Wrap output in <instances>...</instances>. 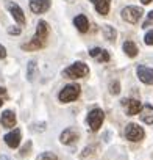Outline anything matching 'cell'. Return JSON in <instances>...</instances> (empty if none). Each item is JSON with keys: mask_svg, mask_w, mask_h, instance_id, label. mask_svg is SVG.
<instances>
[{"mask_svg": "<svg viewBox=\"0 0 153 160\" xmlns=\"http://www.w3.org/2000/svg\"><path fill=\"white\" fill-rule=\"evenodd\" d=\"M88 74H89V68L81 61H76L63 71V75L66 78H81V77H86Z\"/></svg>", "mask_w": 153, "mask_h": 160, "instance_id": "6da1fadb", "label": "cell"}, {"mask_svg": "<svg viewBox=\"0 0 153 160\" xmlns=\"http://www.w3.org/2000/svg\"><path fill=\"white\" fill-rule=\"evenodd\" d=\"M80 91H81L80 85L70 83V85H66V87L59 91L58 98H59L61 102H72V101H75L76 98L80 96Z\"/></svg>", "mask_w": 153, "mask_h": 160, "instance_id": "7a4b0ae2", "label": "cell"}, {"mask_svg": "<svg viewBox=\"0 0 153 160\" xmlns=\"http://www.w3.org/2000/svg\"><path fill=\"white\" fill-rule=\"evenodd\" d=\"M103 119H105V113H103L102 108H94V110H91L89 115H88V124H89L91 130L97 132V130L102 127Z\"/></svg>", "mask_w": 153, "mask_h": 160, "instance_id": "3957f363", "label": "cell"}, {"mask_svg": "<svg viewBox=\"0 0 153 160\" xmlns=\"http://www.w3.org/2000/svg\"><path fill=\"white\" fill-rule=\"evenodd\" d=\"M142 14H144V11L139 7H127L122 10V19L130 22V24H136Z\"/></svg>", "mask_w": 153, "mask_h": 160, "instance_id": "277c9868", "label": "cell"}, {"mask_svg": "<svg viewBox=\"0 0 153 160\" xmlns=\"http://www.w3.org/2000/svg\"><path fill=\"white\" fill-rule=\"evenodd\" d=\"M144 129L142 127H139L137 124H134V122H130L128 126H127V129H125V137L130 140V141H141L142 138H144Z\"/></svg>", "mask_w": 153, "mask_h": 160, "instance_id": "5b68a950", "label": "cell"}, {"mask_svg": "<svg viewBox=\"0 0 153 160\" xmlns=\"http://www.w3.org/2000/svg\"><path fill=\"white\" fill-rule=\"evenodd\" d=\"M137 77L141 82H144L145 85H153V69L147 68V66H137L136 69Z\"/></svg>", "mask_w": 153, "mask_h": 160, "instance_id": "8992f818", "label": "cell"}, {"mask_svg": "<svg viewBox=\"0 0 153 160\" xmlns=\"http://www.w3.org/2000/svg\"><path fill=\"white\" fill-rule=\"evenodd\" d=\"M122 107L127 110V115L128 116H133V115H137L139 113L141 102L136 101V99H122Z\"/></svg>", "mask_w": 153, "mask_h": 160, "instance_id": "52a82bcc", "label": "cell"}, {"mask_svg": "<svg viewBox=\"0 0 153 160\" xmlns=\"http://www.w3.org/2000/svg\"><path fill=\"white\" fill-rule=\"evenodd\" d=\"M50 0H30V10L36 14H41L50 8Z\"/></svg>", "mask_w": 153, "mask_h": 160, "instance_id": "ba28073f", "label": "cell"}, {"mask_svg": "<svg viewBox=\"0 0 153 160\" xmlns=\"http://www.w3.org/2000/svg\"><path fill=\"white\" fill-rule=\"evenodd\" d=\"M8 10H10V13L13 14V18L19 22V24H25V14H24V11L21 10V7L17 5V3H14V2H8Z\"/></svg>", "mask_w": 153, "mask_h": 160, "instance_id": "9c48e42d", "label": "cell"}, {"mask_svg": "<svg viewBox=\"0 0 153 160\" xmlns=\"http://www.w3.org/2000/svg\"><path fill=\"white\" fill-rule=\"evenodd\" d=\"M5 143L10 146V148H17L19 144H21V130L19 129H14L13 132H10V133H7L5 135Z\"/></svg>", "mask_w": 153, "mask_h": 160, "instance_id": "30bf717a", "label": "cell"}, {"mask_svg": "<svg viewBox=\"0 0 153 160\" xmlns=\"http://www.w3.org/2000/svg\"><path fill=\"white\" fill-rule=\"evenodd\" d=\"M45 39H41V38H38V36H33L31 39H30V42H25V44H22V49L24 50H38V49H42L44 46H45Z\"/></svg>", "mask_w": 153, "mask_h": 160, "instance_id": "8fae6325", "label": "cell"}, {"mask_svg": "<svg viewBox=\"0 0 153 160\" xmlns=\"http://www.w3.org/2000/svg\"><path fill=\"white\" fill-rule=\"evenodd\" d=\"M0 122H2L3 127H14L16 126V115L11 110H7L2 113V118H0Z\"/></svg>", "mask_w": 153, "mask_h": 160, "instance_id": "7c38bea8", "label": "cell"}, {"mask_svg": "<svg viewBox=\"0 0 153 160\" xmlns=\"http://www.w3.org/2000/svg\"><path fill=\"white\" fill-rule=\"evenodd\" d=\"M73 25L78 28V32L81 33H86L88 28H89V22H88V18L85 14H78V16H75L73 19Z\"/></svg>", "mask_w": 153, "mask_h": 160, "instance_id": "4fadbf2b", "label": "cell"}, {"mask_svg": "<svg viewBox=\"0 0 153 160\" xmlns=\"http://www.w3.org/2000/svg\"><path fill=\"white\" fill-rule=\"evenodd\" d=\"M91 2L94 3V7H95V10H97L99 14H102V16H106L108 14L111 0H91Z\"/></svg>", "mask_w": 153, "mask_h": 160, "instance_id": "5bb4252c", "label": "cell"}, {"mask_svg": "<svg viewBox=\"0 0 153 160\" xmlns=\"http://www.w3.org/2000/svg\"><path fill=\"white\" fill-rule=\"evenodd\" d=\"M76 140H78V133H76L73 129H66L61 133V143H64V144H70Z\"/></svg>", "mask_w": 153, "mask_h": 160, "instance_id": "9a60e30c", "label": "cell"}, {"mask_svg": "<svg viewBox=\"0 0 153 160\" xmlns=\"http://www.w3.org/2000/svg\"><path fill=\"white\" fill-rule=\"evenodd\" d=\"M35 36H38V38L47 41V36H49V24H47L45 21H39V22H38L36 35H35Z\"/></svg>", "mask_w": 153, "mask_h": 160, "instance_id": "2e32d148", "label": "cell"}, {"mask_svg": "<svg viewBox=\"0 0 153 160\" xmlns=\"http://www.w3.org/2000/svg\"><path fill=\"white\" fill-rule=\"evenodd\" d=\"M141 119L145 124H153V107L151 105H145L141 110Z\"/></svg>", "mask_w": 153, "mask_h": 160, "instance_id": "e0dca14e", "label": "cell"}, {"mask_svg": "<svg viewBox=\"0 0 153 160\" xmlns=\"http://www.w3.org/2000/svg\"><path fill=\"white\" fill-rule=\"evenodd\" d=\"M89 55L94 57V58H97L99 61H103V63L109 61V53H108L106 50H103V49H99V47L92 49V50L89 52Z\"/></svg>", "mask_w": 153, "mask_h": 160, "instance_id": "ac0fdd59", "label": "cell"}, {"mask_svg": "<svg viewBox=\"0 0 153 160\" xmlns=\"http://www.w3.org/2000/svg\"><path fill=\"white\" fill-rule=\"evenodd\" d=\"M123 50H125V53L128 55V57H131V58H134L136 55H137V46L133 42V41H125L123 42Z\"/></svg>", "mask_w": 153, "mask_h": 160, "instance_id": "d6986e66", "label": "cell"}, {"mask_svg": "<svg viewBox=\"0 0 153 160\" xmlns=\"http://www.w3.org/2000/svg\"><path fill=\"white\" fill-rule=\"evenodd\" d=\"M102 32H103L105 38H106L109 42H114V41H116V36H117V33H116L114 27H111V25H103V27H102Z\"/></svg>", "mask_w": 153, "mask_h": 160, "instance_id": "ffe728a7", "label": "cell"}, {"mask_svg": "<svg viewBox=\"0 0 153 160\" xmlns=\"http://www.w3.org/2000/svg\"><path fill=\"white\" fill-rule=\"evenodd\" d=\"M36 160H58V157L53 152H42L41 155H38Z\"/></svg>", "mask_w": 153, "mask_h": 160, "instance_id": "44dd1931", "label": "cell"}, {"mask_svg": "<svg viewBox=\"0 0 153 160\" xmlns=\"http://www.w3.org/2000/svg\"><path fill=\"white\" fill-rule=\"evenodd\" d=\"M35 71H36V63H35V61H30V63H28V80H33Z\"/></svg>", "mask_w": 153, "mask_h": 160, "instance_id": "7402d4cb", "label": "cell"}, {"mask_svg": "<svg viewBox=\"0 0 153 160\" xmlns=\"http://www.w3.org/2000/svg\"><path fill=\"white\" fill-rule=\"evenodd\" d=\"M109 93H111V94H119V93H120L119 82H111V85H109Z\"/></svg>", "mask_w": 153, "mask_h": 160, "instance_id": "603a6c76", "label": "cell"}, {"mask_svg": "<svg viewBox=\"0 0 153 160\" xmlns=\"http://www.w3.org/2000/svg\"><path fill=\"white\" fill-rule=\"evenodd\" d=\"M144 41H145V44H147V46H153V30L145 33V36H144Z\"/></svg>", "mask_w": 153, "mask_h": 160, "instance_id": "cb8c5ba5", "label": "cell"}, {"mask_svg": "<svg viewBox=\"0 0 153 160\" xmlns=\"http://www.w3.org/2000/svg\"><path fill=\"white\" fill-rule=\"evenodd\" d=\"M7 98H8V94H7V90H5V88H0V107H2V105L5 104Z\"/></svg>", "mask_w": 153, "mask_h": 160, "instance_id": "d4e9b609", "label": "cell"}, {"mask_svg": "<svg viewBox=\"0 0 153 160\" xmlns=\"http://www.w3.org/2000/svg\"><path fill=\"white\" fill-rule=\"evenodd\" d=\"M8 32H10V35H19L21 33V28L19 27H11Z\"/></svg>", "mask_w": 153, "mask_h": 160, "instance_id": "484cf974", "label": "cell"}, {"mask_svg": "<svg viewBox=\"0 0 153 160\" xmlns=\"http://www.w3.org/2000/svg\"><path fill=\"white\" fill-rule=\"evenodd\" d=\"M5 57H7V49L0 44V58H5Z\"/></svg>", "mask_w": 153, "mask_h": 160, "instance_id": "4316f807", "label": "cell"}, {"mask_svg": "<svg viewBox=\"0 0 153 160\" xmlns=\"http://www.w3.org/2000/svg\"><path fill=\"white\" fill-rule=\"evenodd\" d=\"M30 146H31V143H28V144H27V146H25V148H24V149L21 151V154H22V155H25V154H28V149H30Z\"/></svg>", "mask_w": 153, "mask_h": 160, "instance_id": "83f0119b", "label": "cell"}, {"mask_svg": "<svg viewBox=\"0 0 153 160\" xmlns=\"http://www.w3.org/2000/svg\"><path fill=\"white\" fill-rule=\"evenodd\" d=\"M141 2H142L144 5H148V3H151V2H153V0H141Z\"/></svg>", "mask_w": 153, "mask_h": 160, "instance_id": "f1b7e54d", "label": "cell"}, {"mask_svg": "<svg viewBox=\"0 0 153 160\" xmlns=\"http://www.w3.org/2000/svg\"><path fill=\"white\" fill-rule=\"evenodd\" d=\"M0 160H11L10 157H7V155H2V157H0Z\"/></svg>", "mask_w": 153, "mask_h": 160, "instance_id": "f546056e", "label": "cell"}, {"mask_svg": "<svg viewBox=\"0 0 153 160\" xmlns=\"http://www.w3.org/2000/svg\"><path fill=\"white\" fill-rule=\"evenodd\" d=\"M148 19H150V21L153 19V11H150V13H148Z\"/></svg>", "mask_w": 153, "mask_h": 160, "instance_id": "4dcf8cb0", "label": "cell"}]
</instances>
